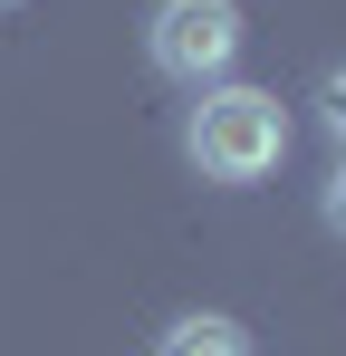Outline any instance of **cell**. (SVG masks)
Here are the masks:
<instances>
[{"label": "cell", "instance_id": "obj_1", "mask_svg": "<svg viewBox=\"0 0 346 356\" xmlns=\"http://www.w3.org/2000/svg\"><path fill=\"white\" fill-rule=\"evenodd\" d=\"M183 154H192V174L202 183H270L288 154V106L270 87H202L192 97V116H183Z\"/></svg>", "mask_w": 346, "mask_h": 356}, {"label": "cell", "instance_id": "obj_2", "mask_svg": "<svg viewBox=\"0 0 346 356\" xmlns=\"http://www.w3.org/2000/svg\"><path fill=\"white\" fill-rule=\"evenodd\" d=\"M145 58L164 67L173 87H222L231 58H240V10L231 0H154V19H145Z\"/></svg>", "mask_w": 346, "mask_h": 356}, {"label": "cell", "instance_id": "obj_3", "mask_svg": "<svg viewBox=\"0 0 346 356\" xmlns=\"http://www.w3.org/2000/svg\"><path fill=\"white\" fill-rule=\"evenodd\" d=\"M154 356H250V337H240L231 318H173Z\"/></svg>", "mask_w": 346, "mask_h": 356}, {"label": "cell", "instance_id": "obj_4", "mask_svg": "<svg viewBox=\"0 0 346 356\" xmlns=\"http://www.w3.org/2000/svg\"><path fill=\"white\" fill-rule=\"evenodd\" d=\"M318 125L337 135V154H346V67H327V77H318Z\"/></svg>", "mask_w": 346, "mask_h": 356}, {"label": "cell", "instance_id": "obj_5", "mask_svg": "<svg viewBox=\"0 0 346 356\" xmlns=\"http://www.w3.org/2000/svg\"><path fill=\"white\" fill-rule=\"evenodd\" d=\"M318 212H327V232H337V241H346V154H337V174L318 183Z\"/></svg>", "mask_w": 346, "mask_h": 356}, {"label": "cell", "instance_id": "obj_6", "mask_svg": "<svg viewBox=\"0 0 346 356\" xmlns=\"http://www.w3.org/2000/svg\"><path fill=\"white\" fill-rule=\"evenodd\" d=\"M0 10H10V0H0Z\"/></svg>", "mask_w": 346, "mask_h": 356}]
</instances>
